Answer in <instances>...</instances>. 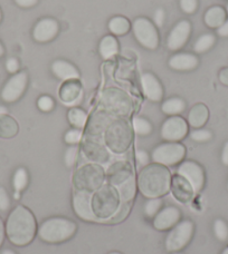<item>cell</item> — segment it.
Listing matches in <instances>:
<instances>
[{
	"label": "cell",
	"mask_w": 228,
	"mask_h": 254,
	"mask_svg": "<svg viewBox=\"0 0 228 254\" xmlns=\"http://www.w3.org/2000/svg\"><path fill=\"white\" fill-rule=\"evenodd\" d=\"M222 254H228V247L226 249H224V251L222 252Z\"/></svg>",
	"instance_id": "obj_57"
},
{
	"label": "cell",
	"mask_w": 228,
	"mask_h": 254,
	"mask_svg": "<svg viewBox=\"0 0 228 254\" xmlns=\"http://www.w3.org/2000/svg\"><path fill=\"white\" fill-rule=\"evenodd\" d=\"M52 71L58 79L64 81L80 78V72L77 68L66 61L58 60L54 62L52 64Z\"/></svg>",
	"instance_id": "obj_25"
},
{
	"label": "cell",
	"mask_w": 228,
	"mask_h": 254,
	"mask_svg": "<svg viewBox=\"0 0 228 254\" xmlns=\"http://www.w3.org/2000/svg\"><path fill=\"white\" fill-rule=\"evenodd\" d=\"M82 85L79 79L65 80L59 88V98L64 104L72 105L75 104L82 96Z\"/></svg>",
	"instance_id": "obj_23"
},
{
	"label": "cell",
	"mask_w": 228,
	"mask_h": 254,
	"mask_svg": "<svg viewBox=\"0 0 228 254\" xmlns=\"http://www.w3.org/2000/svg\"><path fill=\"white\" fill-rule=\"evenodd\" d=\"M140 80L145 97L151 102H160L163 97V88L157 77L151 72H144Z\"/></svg>",
	"instance_id": "obj_22"
},
{
	"label": "cell",
	"mask_w": 228,
	"mask_h": 254,
	"mask_svg": "<svg viewBox=\"0 0 228 254\" xmlns=\"http://www.w3.org/2000/svg\"><path fill=\"white\" fill-rule=\"evenodd\" d=\"M132 126H133L134 133L140 136H147L152 133V125L148 120L143 119V117L135 116L133 121H132Z\"/></svg>",
	"instance_id": "obj_36"
},
{
	"label": "cell",
	"mask_w": 228,
	"mask_h": 254,
	"mask_svg": "<svg viewBox=\"0 0 228 254\" xmlns=\"http://www.w3.org/2000/svg\"><path fill=\"white\" fill-rule=\"evenodd\" d=\"M28 84V76L25 71L13 74L4 84L1 90V99L6 103H15L25 93Z\"/></svg>",
	"instance_id": "obj_13"
},
{
	"label": "cell",
	"mask_w": 228,
	"mask_h": 254,
	"mask_svg": "<svg viewBox=\"0 0 228 254\" xmlns=\"http://www.w3.org/2000/svg\"><path fill=\"white\" fill-rule=\"evenodd\" d=\"M172 254H182V253H179V252H175V253H172Z\"/></svg>",
	"instance_id": "obj_60"
},
{
	"label": "cell",
	"mask_w": 228,
	"mask_h": 254,
	"mask_svg": "<svg viewBox=\"0 0 228 254\" xmlns=\"http://www.w3.org/2000/svg\"><path fill=\"white\" fill-rule=\"evenodd\" d=\"M171 178V173L167 166L152 163L140 171L136 184L144 197H161L170 190Z\"/></svg>",
	"instance_id": "obj_2"
},
{
	"label": "cell",
	"mask_w": 228,
	"mask_h": 254,
	"mask_svg": "<svg viewBox=\"0 0 228 254\" xmlns=\"http://www.w3.org/2000/svg\"><path fill=\"white\" fill-rule=\"evenodd\" d=\"M106 172L100 164L89 163L79 167L73 175V185L75 190L93 194L104 184Z\"/></svg>",
	"instance_id": "obj_6"
},
{
	"label": "cell",
	"mask_w": 228,
	"mask_h": 254,
	"mask_svg": "<svg viewBox=\"0 0 228 254\" xmlns=\"http://www.w3.org/2000/svg\"><path fill=\"white\" fill-rule=\"evenodd\" d=\"M54 106H55V102L52 97L47 96V95H44V96H40L37 101V107L39 111L44 113H48L54 110Z\"/></svg>",
	"instance_id": "obj_43"
},
{
	"label": "cell",
	"mask_w": 228,
	"mask_h": 254,
	"mask_svg": "<svg viewBox=\"0 0 228 254\" xmlns=\"http://www.w3.org/2000/svg\"><path fill=\"white\" fill-rule=\"evenodd\" d=\"M1 254H17L15 251H12V250H10V249H6V250H3L2 252H1Z\"/></svg>",
	"instance_id": "obj_55"
},
{
	"label": "cell",
	"mask_w": 228,
	"mask_h": 254,
	"mask_svg": "<svg viewBox=\"0 0 228 254\" xmlns=\"http://www.w3.org/2000/svg\"><path fill=\"white\" fill-rule=\"evenodd\" d=\"M188 122L180 116H170L161 126V137L167 142H180L188 134Z\"/></svg>",
	"instance_id": "obj_12"
},
{
	"label": "cell",
	"mask_w": 228,
	"mask_h": 254,
	"mask_svg": "<svg viewBox=\"0 0 228 254\" xmlns=\"http://www.w3.org/2000/svg\"><path fill=\"white\" fill-rule=\"evenodd\" d=\"M226 10H227V13H228V4H227V8H226Z\"/></svg>",
	"instance_id": "obj_61"
},
{
	"label": "cell",
	"mask_w": 228,
	"mask_h": 254,
	"mask_svg": "<svg viewBox=\"0 0 228 254\" xmlns=\"http://www.w3.org/2000/svg\"><path fill=\"white\" fill-rule=\"evenodd\" d=\"M130 207V202H121L116 212L114 213V215L110 219V222H112V223H118V222L124 220L127 214H129Z\"/></svg>",
	"instance_id": "obj_40"
},
{
	"label": "cell",
	"mask_w": 228,
	"mask_h": 254,
	"mask_svg": "<svg viewBox=\"0 0 228 254\" xmlns=\"http://www.w3.org/2000/svg\"><path fill=\"white\" fill-rule=\"evenodd\" d=\"M133 176V169L129 162L117 161L108 167L106 172V180L108 184L118 188L127 180Z\"/></svg>",
	"instance_id": "obj_15"
},
{
	"label": "cell",
	"mask_w": 228,
	"mask_h": 254,
	"mask_svg": "<svg viewBox=\"0 0 228 254\" xmlns=\"http://www.w3.org/2000/svg\"><path fill=\"white\" fill-rule=\"evenodd\" d=\"M135 158H136V161H138L139 164L142 165L143 167L149 164L150 156L147 152L143 151V149H138V151L135 152Z\"/></svg>",
	"instance_id": "obj_47"
},
{
	"label": "cell",
	"mask_w": 228,
	"mask_h": 254,
	"mask_svg": "<svg viewBox=\"0 0 228 254\" xmlns=\"http://www.w3.org/2000/svg\"><path fill=\"white\" fill-rule=\"evenodd\" d=\"M81 148L84 156L95 164L101 165L110 160V152L102 137L86 135L82 142Z\"/></svg>",
	"instance_id": "obj_11"
},
{
	"label": "cell",
	"mask_w": 228,
	"mask_h": 254,
	"mask_svg": "<svg viewBox=\"0 0 228 254\" xmlns=\"http://www.w3.org/2000/svg\"><path fill=\"white\" fill-rule=\"evenodd\" d=\"M77 225L65 217H51L44 221L37 230L38 237L47 243H62L74 237Z\"/></svg>",
	"instance_id": "obj_3"
},
{
	"label": "cell",
	"mask_w": 228,
	"mask_h": 254,
	"mask_svg": "<svg viewBox=\"0 0 228 254\" xmlns=\"http://www.w3.org/2000/svg\"><path fill=\"white\" fill-rule=\"evenodd\" d=\"M29 182L28 172L24 167L17 169L15 174L12 176V187L15 190V194H20L24 190Z\"/></svg>",
	"instance_id": "obj_34"
},
{
	"label": "cell",
	"mask_w": 228,
	"mask_h": 254,
	"mask_svg": "<svg viewBox=\"0 0 228 254\" xmlns=\"http://www.w3.org/2000/svg\"><path fill=\"white\" fill-rule=\"evenodd\" d=\"M180 8L185 13H194L198 8V0H180Z\"/></svg>",
	"instance_id": "obj_44"
},
{
	"label": "cell",
	"mask_w": 228,
	"mask_h": 254,
	"mask_svg": "<svg viewBox=\"0 0 228 254\" xmlns=\"http://www.w3.org/2000/svg\"><path fill=\"white\" fill-rule=\"evenodd\" d=\"M8 114V110L4 106H0V115Z\"/></svg>",
	"instance_id": "obj_54"
},
{
	"label": "cell",
	"mask_w": 228,
	"mask_h": 254,
	"mask_svg": "<svg viewBox=\"0 0 228 254\" xmlns=\"http://www.w3.org/2000/svg\"><path fill=\"white\" fill-rule=\"evenodd\" d=\"M214 233H215V237L222 242H225L228 239V225L224 220L217 219L214 222Z\"/></svg>",
	"instance_id": "obj_38"
},
{
	"label": "cell",
	"mask_w": 228,
	"mask_h": 254,
	"mask_svg": "<svg viewBox=\"0 0 228 254\" xmlns=\"http://www.w3.org/2000/svg\"><path fill=\"white\" fill-rule=\"evenodd\" d=\"M162 201L160 197H156V198H148V201L145 202L143 211L144 214L147 217H150V219H153L156 216L159 211L162 208Z\"/></svg>",
	"instance_id": "obj_37"
},
{
	"label": "cell",
	"mask_w": 228,
	"mask_h": 254,
	"mask_svg": "<svg viewBox=\"0 0 228 254\" xmlns=\"http://www.w3.org/2000/svg\"><path fill=\"white\" fill-rule=\"evenodd\" d=\"M99 52L100 55L102 56L103 60H111L118 53V43L117 40L114 38V36L108 35L103 37L99 45Z\"/></svg>",
	"instance_id": "obj_29"
},
{
	"label": "cell",
	"mask_w": 228,
	"mask_h": 254,
	"mask_svg": "<svg viewBox=\"0 0 228 254\" xmlns=\"http://www.w3.org/2000/svg\"><path fill=\"white\" fill-rule=\"evenodd\" d=\"M222 162H223V164L228 166V142H226L225 145H224V147H223Z\"/></svg>",
	"instance_id": "obj_51"
},
{
	"label": "cell",
	"mask_w": 228,
	"mask_h": 254,
	"mask_svg": "<svg viewBox=\"0 0 228 254\" xmlns=\"http://www.w3.org/2000/svg\"><path fill=\"white\" fill-rule=\"evenodd\" d=\"M115 117L109 114L108 112L104 110H100L94 112L88 120V124H86V135L89 136H95V137H102L106 133L107 128L112 123V121Z\"/></svg>",
	"instance_id": "obj_18"
},
{
	"label": "cell",
	"mask_w": 228,
	"mask_h": 254,
	"mask_svg": "<svg viewBox=\"0 0 228 254\" xmlns=\"http://www.w3.org/2000/svg\"><path fill=\"white\" fill-rule=\"evenodd\" d=\"M190 137L195 142L198 143H204V142H208L209 139H212L213 134L211 130L208 129H204V128H196L190 133Z\"/></svg>",
	"instance_id": "obj_42"
},
{
	"label": "cell",
	"mask_w": 228,
	"mask_h": 254,
	"mask_svg": "<svg viewBox=\"0 0 228 254\" xmlns=\"http://www.w3.org/2000/svg\"><path fill=\"white\" fill-rule=\"evenodd\" d=\"M4 229L9 241L17 247L28 246L38 230L34 214L24 205H17L10 212Z\"/></svg>",
	"instance_id": "obj_1"
},
{
	"label": "cell",
	"mask_w": 228,
	"mask_h": 254,
	"mask_svg": "<svg viewBox=\"0 0 228 254\" xmlns=\"http://www.w3.org/2000/svg\"><path fill=\"white\" fill-rule=\"evenodd\" d=\"M4 237H6V229H4V223L1 217H0V248L3 244Z\"/></svg>",
	"instance_id": "obj_53"
},
{
	"label": "cell",
	"mask_w": 228,
	"mask_h": 254,
	"mask_svg": "<svg viewBox=\"0 0 228 254\" xmlns=\"http://www.w3.org/2000/svg\"><path fill=\"white\" fill-rule=\"evenodd\" d=\"M73 208L80 219L89 222L99 221L92 208V194L75 190L73 194Z\"/></svg>",
	"instance_id": "obj_16"
},
{
	"label": "cell",
	"mask_w": 228,
	"mask_h": 254,
	"mask_svg": "<svg viewBox=\"0 0 228 254\" xmlns=\"http://www.w3.org/2000/svg\"><path fill=\"white\" fill-rule=\"evenodd\" d=\"M79 153L80 148L77 145H70V147L65 152V156H64V161H65L67 167H73L76 164L77 158H79Z\"/></svg>",
	"instance_id": "obj_39"
},
{
	"label": "cell",
	"mask_w": 228,
	"mask_h": 254,
	"mask_svg": "<svg viewBox=\"0 0 228 254\" xmlns=\"http://www.w3.org/2000/svg\"><path fill=\"white\" fill-rule=\"evenodd\" d=\"M205 24L209 28H218L226 21V10L221 6H214L205 12Z\"/></svg>",
	"instance_id": "obj_27"
},
{
	"label": "cell",
	"mask_w": 228,
	"mask_h": 254,
	"mask_svg": "<svg viewBox=\"0 0 228 254\" xmlns=\"http://www.w3.org/2000/svg\"><path fill=\"white\" fill-rule=\"evenodd\" d=\"M100 105L102 110L114 117H126L133 110V102L124 90L117 87H108L102 92Z\"/></svg>",
	"instance_id": "obj_7"
},
{
	"label": "cell",
	"mask_w": 228,
	"mask_h": 254,
	"mask_svg": "<svg viewBox=\"0 0 228 254\" xmlns=\"http://www.w3.org/2000/svg\"><path fill=\"white\" fill-rule=\"evenodd\" d=\"M177 174L185 178L194 188L195 193H199L205 185V172L198 163L185 161L178 166Z\"/></svg>",
	"instance_id": "obj_14"
},
{
	"label": "cell",
	"mask_w": 228,
	"mask_h": 254,
	"mask_svg": "<svg viewBox=\"0 0 228 254\" xmlns=\"http://www.w3.org/2000/svg\"><path fill=\"white\" fill-rule=\"evenodd\" d=\"M180 219L181 213L176 206H167L153 217V226L158 231H168L179 223Z\"/></svg>",
	"instance_id": "obj_20"
},
{
	"label": "cell",
	"mask_w": 228,
	"mask_h": 254,
	"mask_svg": "<svg viewBox=\"0 0 228 254\" xmlns=\"http://www.w3.org/2000/svg\"><path fill=\"white\" fill-rule=\"evenodd\" d=\"M154 24H156V27H159V28H161L163 26V22H165V10L161 8H159L158 10L154 12Z\"/></svg>",
	"instance_id": "obj_48"
},
{
	"label": "cell",
	"mask_w": 228,
	"mask_h": 254,
	"mask_svg": "<svg viewBox=\"0 0 228 254\" xmlns=\"http://www.w3.org/2000/svg\"><path fill=\"white\" fill-rule=\"evenodd\" d=\"M186 110V103L180 97H171L167 101L163 102L161 106V111L166 115L169 116H177L181 114Z\"/></svg>",
	"instance_id": "obj_30"
},
{
	"label": "cell",
	"mask_w": 228,
	"mask_h": 254,
	"mask_svg": "<svg viewBox=\"0 0 228 254\" xmlns=\"http://www.w3.org/2000/svg\"><path fill=\"white\" fill-rule=\"evenodd\" d=\"M132 30L138 43L144 48L154 51L159 46V34L156 25L148 18L139 17L132 24Z\"/></svg>",
	"instance_id": "obj_10"
},
{
	"label": "cell",
	"mask_w": 228,
	"mask_h": 254,
	"mask_svg": "<svg viewBox=\"0 0 228 254\" xmlns=\"http://www.w3.org/2000/svg\"><path fill=\"white\" fill-rule=\"evenodd\" d=\"M132 138V127L129 122L122 117H115L103 135L107 147L116 154L126 152L131 146Z\"/></svg>",
	"instance_id": "obj_4"
},
{
	"label": "cell",
	"mask_w": 228,
	"mask_h": 254,
	"mask_svg": "<svg viewBox=\"0 0 228 254\" xmlns=\"http://www.w3.org/2000/svg\"><path fill=\"white\" fill-rule=\"evenodd\" d=\"M120 204L117 190L108 183H104L92 194V208L98 220H110Z\"/></svg>",
	"instance_id": "obj_5"
},
{
	"label": "cell",
	"mask_w": 228,
	"mask_h": 254,
	"mask_svg": "<svg viewBox=\"0 0 228 254\" xmlns=\"http://www.w3.org/2000/svg\"><path fill=\"white\" fill-rule=\"evenodd\" d=\"M216 42L215 36L213 34H204L196 40L194 45V52L197 54H204L211 49Z\"/></svg>",
	"instance_id": "obj_35"
},
{
	"label": "cell",
	"mask_w": 228,
	"mask_h": 254,
	"mask_svg": "<svg viewBox=\"0 0 228 254\" xmlns=\"http://www.w3.org/2000/svg\"><path fill=\"white\" fill-rule=\"evenodd\" d=\"M15 2L21 8H30L37 4L38 0H15Z\"/></svg>",
	"instance_id": "obj_49"
},
{
	"label": "cell",
	"mask_w": 228,
	"mask_h": 254,
	"mask_svg": "<svg viewBox=\"0 0 228 254\" xmlns=\"http://www.w3.org/2000/svg\"><path fill=\"white\" fill-rule=\"evenodd\" d=\"M6 69L8 70V72H10V74H17L18 70H19V62H18L17 58H8L6 62Z\"/></svg>",
	"instance_id": "obj_46"
},
{
	"label": "cell",
	"mask_w": 228,
	"mask_h": 254,
	"mask_svg": "<svg viewBox=\"0 0 228 254\" xmlns=\"http://www.w3.org/2000/svg\"><path fill=\"white\" fill-rule=\"evenodd\" d=\"M168 65L173 70L178 71H188L193 70L198 66V58L193 54H176L170 57Z\"/></svg>",
	"instance_id": "obj_24"
},
{
	"label": "cell",
	"mask_w": 228,
	"mask_h": 254,
	"mask_svg": "<svg viewBox=\"0 0 228 254\" xmlns=\"http://www.w3.org/2000/svg\"><path fill=\"white\" fill-rule=\"evenodd\" d=\"M191 34V25L188 20H180L171 29L167 38V47L169 51L176 52L185 46Z\"/></svg>",
	"instance_id": "obj_17"
},
{
	"label": "cell",
	"mask_w": 228,
	"mask_h": 254,
	"mask_svg": "<svg viewBox=\"0 0 228 254\" xmlns=\"http://www.w3.org/2000/svg\"><path fill=\"white\" fill-rule=\"evenodd\" d=\"M10 197L4 188H0V211L6 212L10 208Z\"/></svg>",
	"instance_id": "obj_45"
},
{
	"label": "cell",
	"mask_w": 228,
	"mask_h": 254,
	"mask_svg": "<svg viewBox=\"0 0 228 254\" xmlns=\"http://www.w3.org/2000/svg\"><path fill=\"white\" fill-rule=\"evenodd\" d=\"M170 190L173 197L180 203H189L190 201H193L196 194L191 184L179 174L173 175L171 178Z\"/></svg>",
	"instance_id": "obj_21"
},
{
	"label": "cell",
	"mask_w": 228,
	"mask_h": 254,
	"mask_svg": "<svg viewBox=\"0 0 228 254\" xmlns=\"http://www.w3.org/2000/svg\"><path fill=\"white\" fill-rule=\"evenodd\" d=\"M220 80L222 84L228 86V68H224L220 72Z\"/></svg>",
	"instance_id": "obj_52"
},
{
	"label": "cell",
	"mask_w": 228,
	"mask_h": 254,
	"mask_svg": "<svg viewBox=\"0 0 228 254\" xmlns=\"http://www.w3.org/2000/svg\"><path fill=\"white\" fill-rule=\"evenodd\" d=\"M217 34L222 37H228V20H226L221 27H218Z\"/></svg>",
	"instance_id": "obj_50"
},
{
	"label": "cell",
	"mask_w": 228,
	"mask_h": 254,
	"mask_svg": "<svg viewBox=\"0 0 228 254\" xmlns=\"http://www.w3.org/2000/svg\"><path fill=\"white\" fill-rule=\"evenodd\" d=\"M136 182L134 175L129 179L126 182L123 183L120 187L116 188L118 195H120L121 202H131L136 194Z\"/></svg>",
	"instance_id": "obj_33"
},
{
	"label": "cell",
	"mask_w": 228,
	"mask_h": 254,
	"mask_svg": "<svg viewBox=\"0 0 228 254\" xmlns=\"http://www.w3.org/2000/svg\"><path fill=\"white\" fill-rule=\"evenodd\" d=\"M58 31L59 25L54 18H43L35 25L33 37L37 43H48L56 37Z\"/></svg>",
	"instance_id": "obj_19"
},
{
	"label": "cell",
	"mask_w": 228,
	"mask_h": 254,
	"mask_svg": "<svg viewBox=\"0 0 228 254\" xmlns=\"http://www.w3.org/2000/svg\"><path fill=\"white\" fill-rule=\"evenodd\" d=\"M186 155V147L179 142H167L158 145L151 153L153 163L163 166L177 165L182 162Z\"/></svg>",
	"instance_id": "obj_9"
},
{
	"label": "cell",
	"mask_w": 228,
	"mask_h": 254,
	"mask_svg": "<svg viewBox=\"0 0 228 254\" xmlns=\"http://www.w3.org/2000/svg\"><path fill=\"white\" fill-rule=\"evenodd\" d=\"M82 138H83V133H82V129L79 128H72L64 135V140L68 145H77Z\"/></svg>",
	"instance_id": "obj_41"
},
{
	"label": "cell",
	"mask_w": 228,
	"mask_h": 254,
	"mask_svg": "<svg viewBox=\"0 0 228 254\" xmlns=\"http://www.w3.org/2000/svg\"><path fill=\"white\" fill-rule=\"evenodd\" d=\"M108 27L112 35L123 36L129 33L131 29V24L125 17L116 16L111 18L110 21H109Z\"/></svg>",
	"instance_id": "obj_31"
},
{
	"label": "cell",
	"mask_w": 228,
	"mask_h": 254,
	"mask_svg": "<svg viewBox=\"0 0 228 254\" xmlns=\"http://www.w3.org/2000/svg\"><path fill=\"white\" fill-rule=\"evenodd\" d=\"M209 119V111L205 104H196L188 114V125L194 128H202Z\"/></svg>",
	"instance_id": "obj_26"
},
{
	"label": "cell",
	"mask_w": 228,
	"mask_h": 254,
	"mask_svg": "<svg viewBox=\"0 0 228 254\" xmlns=\"http://www.w3.org/2000/svg\"><path fill=\"white\" fill-rule=\"evenodd\" d=\"M67 120L74 128L83 129L88 124L89 117L84 110L79 107H73L67 113Z\"/></svg>",
	"instance_id": "obj_32"
},
{
	"label": "cell",
	"mask_w": 228,
	"mask_h": 254,
	"mask_svg": "<svg viewBox=\"0 0 228 254\" xmlns=\"http://www.w3.org/2000/svg\"><path fill=\"white\" fill-rule=\"evenodd\" d=\"M4 54V48H3V46H2V44L0 43V57H1L2 55Z\"/></svg>",
	"instance_id": "obj_56"
},
{
	"label": "cell",
	"mask_w": 228,
	"mask_h": 254,
	"mask_svg": "<svg viewBox=\"0 0 228 254\" xmlns=\"http://www.w3.org/2000/svg\"><path fill=\"white\" fill-rule=\"evenodd\" d=\"M19 131V125L17 121L8 114L0 115V137L12 138Z\"/></svg>",
	"instance_id": "obj_28"
},
{
	"label": "cell",
	"mask_w": 228,
	"mask_h": 254,
	"mask_svg": "<svg viewBox=\"0 0 228 254\" xmlns=\"http://www.w3.org/2000/svg\"><path fill=\"white\" fill-rule=\"evenodd\" d=\"M109 254H122V253H120V252H111V253H109Z\"/></svg>",
	"instance_id": "obj_58"
},
{
	"label": "cell",
	"mask_w": 228,
	"mask_h": 254,
	"mask_svg": "<svg viewBox=\"0 0 228 254\" xmlns=\"http://www.w3.org/2000/svg\"><path fill=\"white\" fill-rule=\"evenodd\" d=\"M1 18H2V15H1V10H0V21H1Z\"/></svg>",
	"instance_id": "obj_59"
},
{
	"label": "cell",
	"mask_w": 228,
	"mask_h": 254,
	"mask_svg": "<svg viewBox=\"0 0 228 254\" xmlns=\"http://www.w3.org/2000/svg\"><path fill=\"white\" fill-rule=\"evenodd\" d=\"M195 231V225L193 221L182 220L179 223L176 224L170 232L168 233L165 246L166 250L170 253L179 252L185 249L191 241Z\"/></svg>",
	"instance_id": "obj_8"
}]
</instances>
